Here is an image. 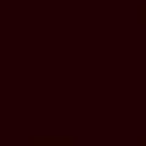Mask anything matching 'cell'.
I'll return each mask as SVG.
<instances>
[{
  "instance_id": "obj_1",
  "label": "cell",
  "mask_w": 146,
  "mask_h": 146,
  "mask_svg": "<svg viewBox=\"0 0 146 146\" xmlns=\"http://www.w3.org/2000/svg\"><path fill=\"white\" fill-rule=\"evenodd\" d=\"M29 146H73V141H68V136H34Z\"/></svg>"
},
{
  "instance_id": "obj_2",
  "label": "cell",
  "mask_w": 146,
  "mask_h": 146,
  "mask_svg": "<svg viewBox=\"0 0 146 146\" xmlns=\"http://www.w3.org/2000/svg\"><path fill=\"white\" fill-rule=\"evenodd\" d=\"M136 15H141V25H146V0H141V10H136Z\"/></svg>"
},
{
  "instance_id": "obj_3",
  "label": "cell",
  "mask_w": 146,
  "mask_h": 146,
  "mask_svg": "<svg viewBox=\"0 0 146 146\" xmlns=\"http://www.w3.org/2000/svg\"><path fill=\"white\" fill-rule=\"evenodd\" d=\"M141 146H146V141H141Z\"/></svg>"
}]
</instances>
